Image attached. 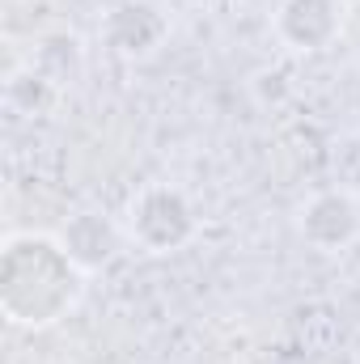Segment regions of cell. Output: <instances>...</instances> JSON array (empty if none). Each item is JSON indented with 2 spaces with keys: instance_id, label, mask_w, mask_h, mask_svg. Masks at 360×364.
Masks as SVG:
<instances>
[{
  "instance_id": "obj_1",
  "label": "cell",
  "mask_w": 360,
  "mask_h": 364,
  "mask_svg": "<svg viewBox=\"0 0 360 364\" xmlns=\"http://www.w3.org/2000/svg\"><path fill=\"white\" fill-rule=\"evenodd\" d=\"M85 267L68 255L60 237L47 233H17L4 242L0 267V305L17 326H55L64 314L77 309L85 292Z\"/></svg>"
},
{
  "instance_id": "obj_2",
  "label": "cell",
  "mask_w": 360,
  "mask_h": 364,
  "mask_svg": "<svg viewBox=\"0 0 360 364\" xmlns=\"http://www.w3.org/2000/svg\"><path fill=\"white\" fill-rule=\"evenodd\" d=\"M119 225H123L127 242L140 246L144 255H174L195 237L199 216H195V203L179 186L157 182V186H144L127 199Z\"/></svg>"
},
{
  "instance_id": "obj_3",
  "label": "cell",
  "mask_w": 360,
  "mask_h": 364,
  "mask_svg": "<svg viewBox=\"0 0 360 364\" xmlns=\"http://www.w3.org/2000/svg\"><path fill=\"white\" fill-rule=\"evenodd\" d=\"M297 229L309 246H318L322 255H335L360 233V208L348 191H318L309 203H301Z\"/></svg>"
},
{
  "instance_id": "obj_4",
  "label": "cell",
  "mask_w": 360,
  "mask_h": 364,
  "mask_svg": "<svg viewBox=\"0 0 360 364\" xmlns=\"http://www.w3.org/2000/svg\"><path fill=\"white\" fill-rule=\"evenodd\" d=\"M275 26L292 51H322L339 34L344 13L339 0H284Z\"/></svg>"
},
{
  "instance_id": "obj_5",
  "label": "cell",
  "mask_w": 360,
  "mask_h": 364,
  "mask_svg": "<svg viewBox=\"0 0 360 364\" xmlns=\"http://www.w3.org/2000/svg\"><path fill=\"white\" fill-rule=\"evenodd\" d=\"M102 34H106L110 51H119V55H127V60L153 55V51L162 47V38H166V17H162V9H153V4H144V0H127V4H119V9L106 17Z\"/></svg>"
},
{
  "instance_id": "obj_6",
  "label": "cell",
  "mask_w": 360,
  "mask_h": 364,
  "mask_svg": "<svg viewBox=\"0 0 360 364\" xmlns=\"http://www.w3.org/2000/svg\"><path fill=\"white\" fill-rule=\"evenodd\" d=\"M60 242L68 246V255H73L85 272H97V267H106V263L119 255V246L127 242V233H123V225L102 220V212H77L73 225L60 233Z\"/></svg>"
}]
</instances>
